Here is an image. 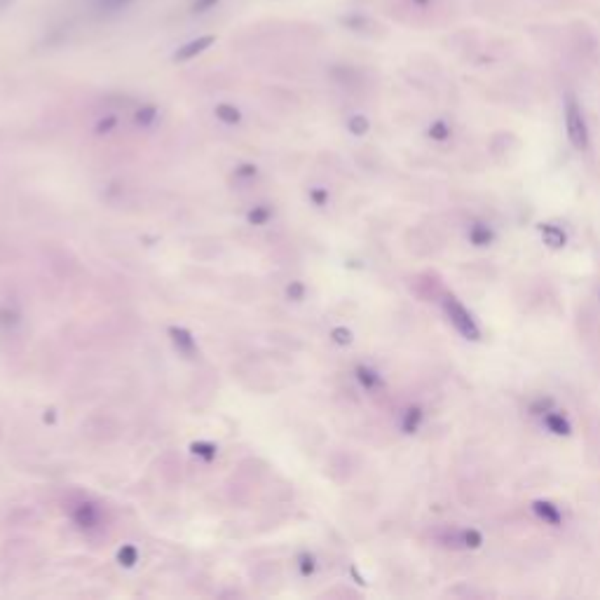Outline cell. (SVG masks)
<instances>
[{
	"mask_svg": "<svg viewBox=\"0 0 600 600\" xmlns=\"http://www.w3.org/2000/svg\"><path fill=\"white\" fill-rule=\"evenodd\" d=\"M562 115H565V134L570 146L575 150H587L591 144V134H589L587 117H584L582 103L577 101L575 94L565 96V112Z\"/></svg>",
	"mask_w": 600,
	"mask_h": 600,
	"instance_id": "cell-1",
	"label": "cell"
},
{
	"mask_svg": "<svg viewBox=\"0 0 600 600\" xmlns=\"http://www.w3.org/2000/svg\"><path fill=\"white\" fill-rule=\"evenodd\" d=\"M12 3H14V0H0V10H5V7L12 5Z\"/></svg>",
	"mask_w": 600,
	"mask_h": 600,
	"instance_id": "cell-15",
	"label": "cell"
},
{
	"mask_svg": "<svg viewBox=\"0 0 600 600\" xmlns=\"http://www.w3.org/2000/svg\"><path fill=\"white\" fill-rule=\"evenodd\" d=\"M420 422H422V412H420L417 408H410L408 415H406V432H415Z\"/></svg>",
	"mask_w": 600,
	"mask_h": 600,
	"instance_id": "cell-11",
	"label": "cell"
},
{
	"mask_svg": "<svg viewBox=\"0 0 600 600\" xmlns=\"http://www.w3.org/2000/svg\"><path fill=\"white\" fill-rule=\"evenodd\" d=\"M429 137L434 141H448L450 139V127L446 120H437V122H432L429 127Z\"/></svg>",
	"mask_w": 600,
	"mask_h": 600,
	"instance_id": "cell-9",
	"label": "cell"
},
{
	"mask_svg": "<svg viewBox=\"0 0 600 600\" xmlns=\"http://www.w3.org/2000/svg\"><path fill=\"white\" fill-rule=\"evenodd\" d=\"M216 3H219V0H195V3H192V12H195V14H202V12L212 10Z\"/></svg>",
	"mask_w": 600,
	"mask_h": 600,
	"instance_id": "cell-12",
	"label": "cell"
},
{
	"mask_svg": "<svg viewBox=\"0 0 600 600\" xmlns=\"http://www.w3.org/2000/svg\"><path fill=\"white\" fill-rule=\"evenodd\" d=\"M444 310H446V317L450 319V324L455 326V331L462 338H467V340H478V338H481V326H478V321L474 319V314H471L457 298L448 296L444 300Z\"/></svg>",
	"mask_w": 600,
	"mask_h": 600,
	"instance_id": "cell-2",
	"label": "cell"
},
{
	"mask_svg": "<svg viewBox=\"0 0 600 600\" xmlns=\"http://www.w3.org/2000/svg\"><path fill=\"white\" fill-rule=\"evenodd\" d=\"M539 232H542L544 244L551 246V249H562V246L567 244V235H565V230H562L560 225L544 223V225H539Z\"/></svg>",
	"mask_w": 600,
	"mask_h": 600,
	"instance_id": "cell-5",
	"label": "cell"
},
{
	"mask_svg": "<svg viewBox=\"0 0 600 600\" xmlns=\"http://www.w3.org/2000/svg\"><path fill=\"white\" fill-rule=\"evenodd\" d=\"M495 239V232L485 223H476L469 228V242L474 246H490Z\"/></svg>",
	"mask_w": 600,
	"mask_h": 600,
	"instance_id": "cell-7",
	"label": "cell"
},
{
	"mask_svg": "<svg viewBox=\"0 0 600 600\" xmlns=\"http://www.w3.org/2000/svg\"><path fill=\"white\" fill-rule=\"evenodd\" d=\"M129 3H132V0H96V7L103 10V12H117V10H122V7H127Z\"/></svg>",
	"mask_w": 600,
	"mask_h": 600,
	"instance_id": "cell-10",
	"label": "cell"
},
{
	"mask_svg": "<svg viewBox=\"0 0 600 600\" xmlns=\"http://www.w3.org/2000/svg\"><path fill=\"white\" fill-rule=\"evenodd\" d=\"M214 40H216L214 35H202V38H197V40L188 42V45H183V47H178V52L174 54V59H176V62H185V59H192L195 54H200V52H204L207 47H212Z\"/></svg>",
	"mask_w": 600,
	"mask_h": 600,
	"instance_id": "cell-4",
	"label": "cell"
},
{
	"mask_svg": "<svg viewBox=\"0 0 600 600\" xmlns=\"http://www.w3.org/2000/svg\"><path fill=\"white\" fill-rule=\"evenodd\" d=\"M544 427L551 434H556V437H567V434L572 432V425H570V420L562 415V412H558V410H546L544 412Z\"/></svg>",
	"mask_w": 600,
	"mask_h": 600,
	"instance_id": "cell-3",
	"label": "cell"
},
{
	"mask_svg": "<svg viewBox=\"0 0 600 600\" xmlns=\"http://www.w3.org/2000/svg\"><path fill=\"white\" fill-rule=\"evenodd\" d=\"M532 509H535V514H537L544 523H549V525H560V523H562L560 507H556V504H553V502H549V500H537L535 504H532Z\"/></svg>",
	"mask_w": 600,
	"mask_h": 600,
	"instance_id": "cell-6",
	"label": "cell"
},
{
	"mask_svg": "<svg viewBox=\"0 0 600 600\" xmlns=\"http://www.w3.org/2000/svg\"><path fill=\"white\" fill-rule=\"evenodd\" d=\"M219 112H221L223 117H228V120H237V110H232V108H228V106H223Z\"/></svg>",
	"mask_w": 600,
	"mask_h": 600,
	"instance_id": "cell-14",
	"label": "cell"
},
{
	"mask_svg": "<svg viewBox=\"0 0 600 600\" xmlns=\"http://www.w3.org/2000/svg\"><path fill=\"white\" fill-rule=\"evenodd\" d=\"M366 127H369V122H366L364 117H354V120H352V129H354L357 134H362Z\"/></svg>",
	"mask_w": 600,
	"mask_h": 600,
	"instance_id": "cell-13",
	"label": "cell"
},
{
	"mask_svg": "<svg viewBox=\"0 0 600 600\" xmlns=\"http://www.w3.org/2000/svg\"><path fill=\"white\" fill-rule=\"evenodd\" d=\"M457 544L467 546V549H478L483 544V535L478 530H462L457 535Z\"/></svg>",
	"mask_w": 600,
	"mask_h": 600,
	"instance_id": "cell-8",
	"label": "cell"
}]
</instances>
